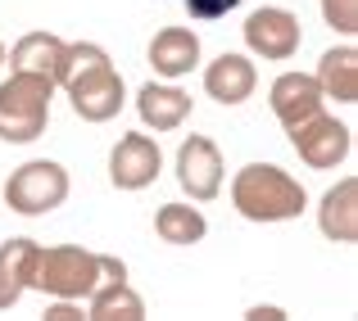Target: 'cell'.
Here are the masks:
<instances>
[{"label":"cell","mask_w":358,"mask_h":321,"mask_svg":"<svg viewBox=\"0 0 358 321\" xmlns=\"http://www.w3.org/2000/svg\"><path fill=\"white\" fill-rule=\"evenodd\" d=\"M59 87L69 91V105L82 122H109L118 118V109L127 105V87H122V73L114 68L105 45L96 41H73L64 54V73Z\"/></svg>","instance_id":"1"},{"label":"cell","mask_w":358,"mask_h":321,"mask_svg":"<svg viewBox=\"0 0 358 321\" xmlns=\"http://www.w3.org/2000/svg\"><path fill=\"white\" fill-rule=\"evenodd\" d=\"M231 204L245 222H290L308 209V191L277 163H245L231 177Z\"/></svg>","instance_id":"2"},{"label":"cell","mask_w":358,"mask_h":321,"mask_svg":"<svg viewBox=\"0 0 358 321\" xmlns=\"http://www.w3.org/2000/svg\"><path fill=\"white\" fill-rule=\"evenodd\" d=\"M55 82L41 73H9L0 82V140L5 145H32L36 136H45L50 127V100Z\"/></svg>","instance_id":"3"},{"label":"cell","mask_w":358,"mask_h":321,"mask_svg":"<svg viewBox=\"0 0 358 321\" xmlns=\"http://www.w3.org/2000/svg\"><path fill=\"white\" fill-rule=\"evenodd\" d=\"M100 281H105V253H91L82 244H50V249L36 244L27 290H41L50 299H78L82 304Z\"/></svg>","instance_id":"4"},{"label":"cell","mask_w":358,"mask_h":321,"mask_svg":"<svg viewBox=\"0 0 358 321\" xmlns=\"http://www.w3.org/2000/svg\"><path fill=\"white\" fill-rule=\"evenodd\" d=\"M69 167L55 158H27L23 167H14L5 181V204L18 217H45L69 200Z\"/></svg>","instance_id":"5"},{"label":"cell","mask_w":358,"mask_h":321,"mask_svg":"<svg viewBox=\"0 0 358 321\" xmlns=\"http://www.w3.org/2000/svg\"><path fill=\"white\" fill-rule=\"evenodd\" d=\"M245 45H250V54H259V59H272V64H286L299 54V41H304V23H299L290 9L281 5H263L254 9L250 18H245Z\"/></svg>","instance_id":"6"},{"label":"cell","mask_w":358,"mask_h":321,"mask_svg":"<svg viewBox=\"0 0 358 321\" xmlns=\"http://www.w3.org/2000/svg\"><path fill=\"white\" fill-rule=\"evenodd\" d=\"M290 145H295V154L304 158L308 167H317V172H327V167L345 163L354 149V131L345 127V122H336L331 113H313V118L295 122L290 127Z\"/></svg>","instance_id":"7"},{"label":"cell","mask_w":358,"mask_h":321,"mask_svg":"<svg viewBox=\"0 0 358 321\" xmlns=\"http://www.w3.org/2000/svg\"><path fill=\"white\" fill-rule=\"evenodd\" d=\"M159 172H164V154H159V140L145 131H127L109 149V181L118 191H145L159 181Z\"/></svg>","instance_id":"8"},{"label":"cell","mask_w":358,"mask_h":321,"mask_svg":"<svg viewBox=\"0 0 358 321\" xmlns=\"http://www.w3.org/2000/svg\"><path fill=\"white\" fill-rule=\"evenodd\" d=\"M177 186L195 204H209L222 195V154L209 136H186L177 149Z\"/></svg>","instance_id":"9"},{"label":"cell","mask_w":358,"mask_h":321,"mask_svg":"<svg viewBox=\"0 0 358 321\" xmlns=\"http://www.w3.org/2000/svg\"><path fill=\"white\" fill-rule=\"evenodd\" d=\"M268 100H272V113H277V122L286 131L295 127V122H304V118H313V113L327 109V96H322L313 73H281V77L272 82Z\"/></svg>","instance_id":"10"},{"label":"cell","mask_w":358,"mask_h":321,"mask_svg":"<svg viewBox=\"0 0 358 321\" xmlns=\"http://www.w3.org/2000/svg\"><path fill=\"white\" fill-rule=\"evenodd\" d=\"M254 87H259V68L250 64V54L227 50L204 68V91H209V100H218V105H245V100L254 96Z\"/></svg>","instance_id":"11"},{"label":"cell","mask_w":358,"mask_h":321,"mask_svg":"<svg viewBox=\"0 0 358 321\" xmlns=\"http://www.w3.org/2000/svg\"><path fill=\"white\" fill-rule=\"evenodd\" d=\"M150 68L164 82H177L200 68V36L191 27H159L150 41Z\"/></svg>","instance_id":"12"},{"label":"cell","mask_w":358,"mask_h":321,"mask_svg":"<svg viewBox=\"0 0 358 321\" xmlns=\"http://www.w3.org/2000/svg\"><path fill=\"white\" fill-rule=\"evenodd\" d=\"M136 113L150 131H177L191 118V96L173 82H145L136 91Z\"/></svg>","instance_id":"13"},{"label":"cell","mask_w":358,"mask_h":321,"mask_svg":"<svg viewBox=\"0 0 358 321\" xmlns=\"http://www.w3.org/2000/svg\"><path fill=\"white\" fill-rule=\"evenodd\" d=\"M317 226L327 240L354 244L358 240V177H341L317 204Z\"/></svg>","instance_id":"14"},{"label":"cell","mask_w":358,"mask_h":321,"mask_svg":"<svg viewBox=\"0 0 358 321\" xmlns=\"http://www.w3.org/2000/svg\"><path fill=\"white\" fill-rule=\"evenodd\" d=\"M91 321H145V299L127 285V276H105L87 294Z\"/></svg>","instance_id":"15"},{"label":"cell","mask_w":358,"mask_h":321,"mask_svg":"<svg viewBox=\"0 0 358 321\" xmlns=\"http://www.w3.org/2000/svg\"><path fill=\"white\" fill-rule=\"evenodd\" d=\"M64 54H69V41L55 32H27L23 41L9 50V64L18 73H41L59 87V73H64Z\"/></svg>","instance_id":"16"},{"label":"cell","mask_w":358,"mask_h":321,"mask_svg":"<svg viewBox=\"0 0 358 321\" xmlns=\"http://www.w3.org/2000/svg\"><path fill=\"white\" fill-rule=\"evenodd\" d=\"M317 87L327 100L336 105H358V50L354 45H331V50L317 59Z\"/></svg>","instance_id":"17"},{"label":"cell","mask_w":358,"mask_h":321,"mask_svg":"<svg viewBox=\"0 0 358 321\" xmlns=\"http://www.w3.org/2000/svg\"><path fill=\"white\" fill-rule=\"evenodd\" d=\"M32 258H36V240H27V235H14V240L0 244V313L18 308V299L27 294Z\"/></svg>","instance_id":"18"},{"label":"cell","mask_w":358,"mask_h":321,"mask_svg":"<svg viewBox=\"0 0 358 321\" xmlns=\"http://www.w3.org/2000/svg\"><path fill=\"white\" fill-rule=\"evenodd\" d=\"M155 235L164 244H200L204 235H209V222H204V213L191 209V204H164V209L155 213Z\"/></svg>","instance_id":"19"},{"label":"cell","mask_w":358,"mask_h":321,"mask_svg":"<svg viewBox=\"0 0 358 321\" xmlns=\"http://www.w3.org/2000/svg\"><path fill=\"white\" fill-rule=\"evenodd\" d=\"M317 5L327 27H336L341 36H358V0H317Z\"/></svg>","instance_id":"20"},{"label":"cell","mask_w":358,"mask_h":321,"mask_svg":"<svg viewBox=\"0 0 358 321\" xmlns=\"http://www.w3.org/2000/svg\"><path fill=\"white\" fill-rule=\"evenodd\" d=\"M186 14L191 18H204V23H213V18H227L231 9L241 5V0H182Z\"/></svg>","instance_id":"21"},{"label":"cell","mask_w":358,"mask_h":321,"mask_svg":"<svg viewBox=\"0 0 358 321\" xmlns=\"http://www.w3.org/2000/svg\"><path fill=\"white\" fill-rule=\"evenodd\" d=\"M87 313H82L78 299H55L50 308H45V321H82Z\"/></svg>","instance_id":"22"},{"label":"cell","mask_w":358,"mask_h":321,"mask_svg":"<svg viewBox=\"0 0 358 321\" xmlns=\"http://www.w3.org/2000/svg\"><path fill=\"white\" fill-rule=\"evenodd\" d=\"M245 317H250V321H286V313H281V308H263V304H254Z\"/></svg>","instance_id":"23"},{"label":"cell","mask_w":358,"mask_h":321,"mask_svg":"<svg viewBox=\"0 0 358 321\" xmlns=\"http://www.w3.org/2000/svg\"><path fill=\"white\" fill-rule=\"evenodd\" d=\"M0 64H5V41H0Z\"/></svg>","instance_id":"24"}]
</instances>
